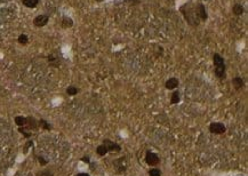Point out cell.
I'll use <instances>...</instances> for the list:
<instances>
[{
	"instance_id": "obj_1",
	"label": "cell",
	"mask_w": 248,
	"mask_h": 176,
	"mask_svg": "<svg viewBox=\"0 0 248 176\" xmlns=\"http://www.w3.org/2000/svg\"><path fill=\"white\" fill-rule=\"evenodd\" d=\"M213 63L215 67L214 73L220 80H224L226 78V68H225L224 58L220 55V54H214L213 56Z\"/></svg>"
},
{
	"instance_id": "obj_2",
	"label": "cell",
	"mask_w": 248,
	"mask_h": 176,
	"mask_svg": "<svg viewBox=\"0 0 248 176\" xmlns=\"http://www.w3.org/2000/svg\"><path fill=\"white\" fill-rule=\"evenodd\" d=\"M182 8H184L185 10H182L180 9L181 12H182V14L184 15V18L186 20V22H188L189 24H191V25H199V22H200V20H199V17L197 16V13H195V8H190V6H189L188 3H185V5H183Z\"/></svg>"
},
{
	"instance_id": "obj_3",
	"label": "cell",
	"mask_w": 248,
	"mask_h": 176,
	"mask_svg": "<svg viewBox=\"0 0 248 176\" xmlns=\"http://www.w3.org/2000/svg\"><path fill=\"white\" fill-rule=\"evenodd\" d=\"M208 130L212 134H215V135H222L226 132V127L224 126V123L216 121V123H212L209 125Z\"/></svg>"
},
{
	"instance_id": "obj_4",
	"label": "cell",
	"mask_w": 248,
	"mask_h": 176,
	"mask_svg": "<svg viewBox=\"0 0 248 176\" xmlns=\"http://www.w3.org/2000/svg\"><path fill=\"white\" fill-rule=\"evenodd\" d=\"M145 163L149 166H157L160 163V159L157 153L152 152V151H146L145 153Z\"/></svg>"
},
{
	"instance_id": "obj_5",
	"label": "cell",
	"mask_w": 248,
	"mask_h": 176,
	"mask_svg": "<svg viewBox=\"0 0 248 176\" xmlns=\"http://www.w3.org/2000/svg\"><path fill=\"white\" fill-rule=\"evenodd\" d=\"M102 144L105 145V148L108 149L109 152H120L121 151V146L118 143L113 142V141L109 140V138H105V140L103 141Z\"/></svg>"
},
{
	"instance_id": "obj_6",
	"label": "cell",
	"mask_w": 248,
	"mask_h": 176,
	"mask_svg": "<svg viewBox=\"0 0 248 176\" xmlns=\"http://www.w3.org/2000/svg\"><path fill=\"white\" fill-rule=\"evenodd\" d=\"M195 8L197 16L199 17V20L202 21V22H206L207 18H208V15H207L205 6H204L202 3H197V5H195Z\"/></svg>"
},
{
	"instance_id": "obj_7",
	"label": "cell",
	"mask_w": 248,
	"mask_h": 176,
	"mask_svg": "<svg viewBox=\"0 0 248 176\" xmlns=\"http://www.w3.org/2000/svg\"><path fill=\"white\" fill-rule=\"evenodd\" d=\"M48 21H49V16H48V15H45V14H43V15H38L37 17H34L33 24H34L37 28H43L48 23Z\"/></svg>"
},
{
	"instance_id": "obj_8",
	"label": "cell",
	"mask_w": 248,
	"mask_h": 176,
	"mask_svg": "<svg viewBox=\"0 0 248 176\" xmlns=\"http://www.w3.org/2000/svg\"><path fill=\"white\" fill-rule=\"evenodd\" d=\"M179 79L177 78H169L167 81L165 83V87H166V89H168V90H175L177 87H179Z\"/></svg>"
},
{
	"instance_id": "obj_9",
	"label": "cell",
	"mask_w": 248,
	"mask_h": 176,
	"mask_svg": "<svg viewBox=\"0 0 248 176\" xmlns=\"http://www.w3.org/2000/svg\"><path fill=\"white\" fill-rule=\"evenodd\" d=\"M29 130H36L39 128V123L33 117H27V125H25Z\"/></svg>"
},
{
	"instance_id": "obj_10",
	"label": "cell",
	"mask_w": 248,
	"mask_h": 176,
	"mask_svg": "<svg viewBox=\"0 0 248 176\" xmlns=\"http://www.w3.org/2000/svg\"><path fill=\"white\" fill-rule=\"evenodd\" d=\"M232 85H233V88L235 90H240L242 87L245 86V81H244L241 77H235L232 79Z\"/></svg>"
},
{
	"instance_id": "obj_11",
	"label": "cell",
	"mask_w": 248,
	"mask_h": 176,
	"mask_svg": "<svg viewBox=\"0 0 248 176\" xmlns=\"http://www.w3.org/2000/svg\"><path fill=\"white\" fill-rule=\"evenodd\" d=\"M232 12H233V14H235V15H237V16H240V15H242V14H244L245 9H244L242 5H240V3H235V5H233V7H232Z\"/></svg>"
},
{
	"instance_id": "obj_12",
	"label": "cell",
	"mask_w": 248,
	"mask_h": 176,
	"mask_svg": "<svg viewBox=\"0 0 248 176\" xmlns=\"http://www.w3.org/2000/svg\"><path fill=\"white\" fill-rule=\"evenodd\" d=\"M61 24H62V28H64V29H68V28L73 27V20H72V18H70V17H68V16H64L62 18V22H61Z\"/></svg>"
},
{
	"instance_id": "obj_13",
	"label": "cell",
	"mask_w": 248,
	"mask_h": 176,
	"mask_svg": "<svg viewBox=\"0 0 248 176\" xmlns=\"http://www.w3.org/2000/svg\"><path fill=\"white\" fill-rule=\"evenodd\" d=\"M181 101V94H180L179 90H174L170 96V103L172 104H179V102Z\"/></svg>"
},
{
	"instance_id": "obj_14",
	"label": "cell",
	"mask_w": 248,
	"mask_h": 176,
	"mask_svg": "<svg viewBox=\"0 0 248 176\" xmlns=\"http://www.w3.org/2000/svg\"><path fill=\"white\" fill-rule=\"evenodd\" d=\"M22 3L28 8H36L39 3V0H22Z\"/></svg>"
},
{
	"instance_id": "obj_15",
	"label": "cell",
	"mask_w": 248,
	"mask_h": 176,
	"mask_svg": "<svg viewBox=\"0 0 248 176\" xmlns=\"http://www.w3.org/2000/svg\"><path fill=\"white\" fill-rule=\"evenodd\" d=\"M15 123H16L18 127H23L27 125V117L23 116H16L15 117Z\"/></svg>"
},
{
	"instance_id": "obj_16",
	"label": "cell",
	"mask_w": 248,
	"mask_h": 176,
	"mask_svg": "<svg viewBox=\"0 0 248 176\" xmlns=\"http://www.w3.org/2000/svg\"><path fill=\"white\" fill-rule=\"evenodd\" d=\"M116 166H119L118 167V169L121 170V172H125L126 169V158L123 157V158H120V159L116 160Z\"/></svg>"
},
{
	"instance_id": "obj_17",
	"label": "cell",
	"mask_w": 248,
	"mask_h": 176,
	"mask_svg": "<svg viewBox=\"0 0 248 176\" xmlns=\"http://www.w3.org/2000/svg\"><path fill=\"white\" fill-rule=\"evenodd\" d=\"M108 152H109V151H108V149L105 148L104 144H101V145H99L96 148V153H97L99 157H104Z\"/></svg>"
},
{
	"instance_id": "obj_18",
	"label": "cell",
	"mask_w": 248,
	"mask_h": 176,
	"mask_svg": "<svg viewBox=\"0 0 248 176\" xmlns=\"http://www.w3.org/2000/svg\"><path fill=\"white\" fill-rule=\"evenodd\" d=\"M48 62H49V64L52 65V67H60V61H58V58L57 57H55L54 55H49L48 56Z\"/></svg>"
},
{
	"instance_id": "obj_19",
	"label": "cell",
	"mask_w": 248,
	"mask_h": 176,
	"mask_svg": "<svg viewBox=\"0 0 248 176\" xmlns=\"http://www.w3.org/2000/svg\"><path fill=\"white\" fill-rule=\"evenodd\" d=\"M17 41H18V43L20 45H23V46H25V45H28V43H29V38H28V36L25 33H22L18 36V38H17Z\"/></svg>"
},
{
	"instance_id": "obj_20",
	"label": "cell",
	"mask_w": 248,
	"mask_h": 176,
	"mask_svg": "<svg viewBox=\"0 0 248 176\" xmlns=\"http://www.w3.org/2000/svg\"><path fill=\"white\" fill-rule=\"evenodd\" d=\"M38 123H39V127H41L43 129H45V130H52V126H50V123H47L46 120L40 119L39 121H38Z\"/></svg>"
},
{
	"instance_id": "obj_21",
	"label": "cell",
	"mask_w": 248,
	"mask_h": 176,
	"mask_svg": "<svg viewBox=\"0 0 248 176\" xmlns=\"http://www.w3.org/2000/svg\"><path fill=\"white\" fill-rule=\"evenodd\" d=\"M18 132H20L24 137H27V138H30L31 137V130H29L25 126L23 127H18Z\"/></svg>"
},
{
	"instance_id": "obj_22",
	"label": "cell",
	"mask_w": 248,
	"mask_h": 176,
	"mask_svg": "<svg viewBox=\"0 0 248 176\" xmlns=\"http://www.w3.org/2000/svg\"><path fill=\"white\" fill-rule=\"evenodd\" d=\"M78 92H79V89H78L76 86H69L68 88H66V94L70 95V96H74V95H77Z\"/></svg>"
},
{
	"instance_id": "obj_23",
	"label": "cell",
	"mask_w": 248,
	"mask_h": 176,
	"mask_svg": "<svg viewBox=\"0 0 248 176\" xmlns=\"http://www.w3.org/2000/svg\"><path fill=\"white\" fill-rule=\"evenodd\" d=\"M162 173L159 168H151L149 170V176H161Z\"/></svg>"
},
{
	"instance_id": "obj_24",
	"label": "cell",
	"mask_w": 248,
	"mask_h": 176,
	"mask_svg": "<svg viewBox=\"0 0 248 176\" xmlns=\"http://www.w3.org/2000/svg\"><path fill=\"white\" fill-rule=\"evenodd\" d=\"M36 176H54L53 172H50L48 169H45V170H40L38 173L36 174Z\"/></svg>"
},
{
	"instance_id": "obj_25",
	"label": "cell",
	"mask_w": 248,
	"mask_h": 176,
	"mask_svg": "<svg viewBox=\"0 0 248 176\" xmlns=\"http://www.w3.org/2000/svg\"><path fill=\"white\" fill-rule=\"evenodd\" d=\"M37 159H38V161H39V163L41 165V166H46L47 163H48L47 159H45V158H43V157H41V156H38V157H37Z\"/></svg>"
},
{
	"instance_id": "obj_26",
	"label": "cell",
	"mask_w": 248,
	"mask_h": 176,
	"mask_svg": "<svg viewBox=\"0 0 248 176\" xmlns=\"http://www.w3.org/2000/svg\"><path fill=\"white\" fill-rule=\"evenodd\" d=\"M81 161H84L85 163H90V158L88 156H85L81 158Z\"/></svg>"
},
{
	"instance_id": "obj_27",
	"label": "cell",
	"mask_w": 248,
	"mask_h": 176,
	"mask_svg": "<svg viewBox=\"0 0 248 176\" xmlns=\"http://www.w3.org/2000/svg\"><path fill=\"white\" fill-rule=\"evenodd\" d=\"M31 145H32V142H31V141H30V142H28V144L25 145V148H24V153H27V150L29 149Z\"/></svg>"
},
{
	"instance_id": "obj_28",
	"label": "cell",
	"mask_w": 248,
	"mask_h": 176,
	"mask_svg": "<svg viewBox=\"0 0 248 176\" xmlns=\"http://www.w3.org/2000/svg\"><path fill=\"white\" fill-rule=\"evenodd\" d=\"M77 176H90V175L87 173H79V174H77Z\"/></svg>"
},
{
	"instance_id": "obj_29",
	"label": "cell",
	"mask_w": 248,
	"mask_h": 176,
	"mask_svg": "<svg viewBox=\"0 0 248 176\" xmlns=\"http://www.w3.org/2000/svg\"><path fill=\"white\" fill-rule=\"evenodd\" d=\"M96 1H102V0H96Z\"/></svg>"
},
{
	"instance_id": "obj_30",
	"label": "cell",
	"mask_w": 248,
	"mask_h": 176,
	"mask_svg": "<svg viewBox=\"0 0 248 176\" xmlns=\"http://www.w3.org/2000/svg\"><path fill=\"white\" fill-rule=\"evenodd\" d=\"M28 176H32V175H31V174H29V175H28Z\"/></svg>"
},
{
	"instance_id": "obj_31",
	"label": "cell",
	"mask_w": 248,
	"mask_h": 176,
	"mask_svg": "<svg viewBox=\"0 0 248 176\" xmlns=\"http://www.w3.org/2000/svg\"><path fill=\"white\" fill-rule=\"evenodd\" d=\"M205 1H207V0H205Z\"/></svg>"
}]
</instances>
